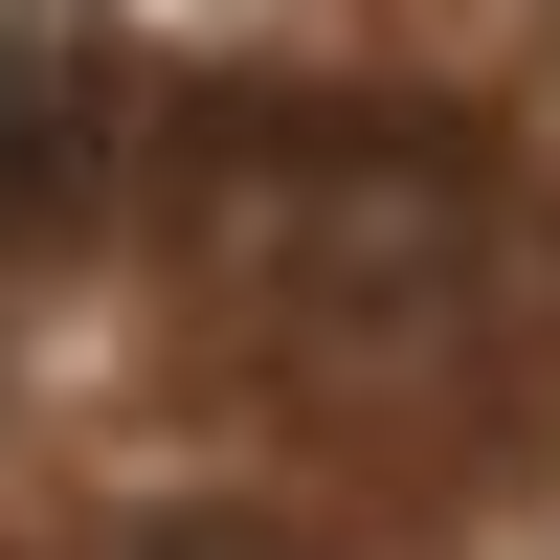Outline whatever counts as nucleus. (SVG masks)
I'll use <instances>...</instances> for the list:
<instances>
[{"instance_id": "1", "label": "nucleus", "mask_w": 560, "mask_h": 560, "mask_svg": "<svg viewBox=\"0 0 560 560\" xmlns=\"http://www.w3.org/2000/svg\"><path fill=\"white\" fill-rule=\"evenodd\" d=\"M179 247H202V292L247 314V359H292V404H337V427H493V359L560 337V247L538 202L493 158H448V135L404 113H247L202 179H179Z\"/></svg>"}, {"instance_id": "2", "label": "nucleus", "mask_w": 560, "mask_h": 560, "mask_svg": "<svg viewBox=\"0 0 560 560\" xmlns=\"http://www.w3.org/2000/svg\"><path fill=\"white\" fill-rule=\"evenodd\" d=\"M90 560H314V538L269 516V493H135V516L90 538Z\"/></svg>"}]
</instances>
